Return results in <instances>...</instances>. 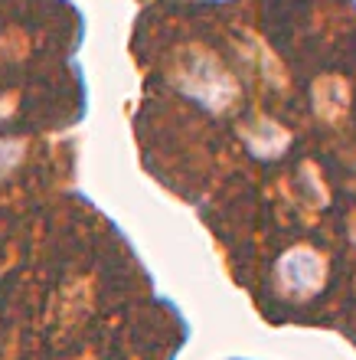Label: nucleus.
Segmentation results:
<instances>
[{"label": "nucleus", "instance_id": "obj_1", "mask_svg": "<svg viewBox=\"0 0 356 360\" xmlns=\"http://www.w3.org/2000/svg\"><path fill=\"white\" fill-rule=\"evenodd\" d=\"M173 82L180 86V92L190 95L197 105L209 108V112H225L232 108L239 86L232 82V76L223 69V63L216 56H209L206 49H190L177 59L173 66Z\"/></svg>", "mask_w": 356, "mask_h": 360}, {"label": "nucleus", "instance_id": "obj_4", "mask_svg": "<svg viewBox=\"0 0 356 360\" xmlns=\"http://www.w3.org/2000/svg\"><path fill=\"white\" fill-rule=\"evenodd\" d=\"M20 158H23V144L20 141H0V174H7Z\"/></svg>", "mask_w": 356, "mask_h": 360}, {"label": "nucleus", "instance_id": "obj_3", "mask_svg": "<svg viewBox=\"0 0 356 360\" xmlns=\"http://www.w3.org/2000/svg\"><path fill=\"white\" fill-rule=\"evenodd\" d=\"M242 138L255 158H282L284 148L291 144V134L275 122H265V118H255L252 124H245Z\"/></svg>", "mask_w": 356, "mask_h": 360}, {"label": "nucleus", "instance_id": "obj_2", "mask_svg": "<svg viewBox=\"0 0 356 360\" xmlns=\"http://www.w3.org/2000/svg\"><path fill=\"white\" fill-rule=\"evenodd\" d=\"M324 282H327V259L310 246L288 249V252L278 259V266H275V285H278V292H282L284 298H294V302L314 298V295L324 288Z\"/></svg>", "mask_w": 356, "mask_h": 360}]
</instances>
